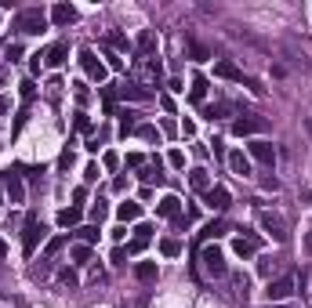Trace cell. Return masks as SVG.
<instances>
[{"mask_svg":"<svg viewBox=\"0 0 312 308\" xmlns=\"http://www.w3.org/2000/svg\"><path fill=\"white\" fill-rule=\"evenodd\" d=\"M15 29H18V33H29V36H33V33H44V29H48V15H44L40 8H22V11L15 15Z\"/></svg>","mask_w":312,"mask_h":308,"instance_id":"6da1fadb","label":"cell"},{"mask_svg":"<svg viewBox=\"0 0 312 308\" xmlns=\"http://www.w3.org/2000/svg\"><path fill=\"white\" fill-rule=\"evenodd\" d=\"M80 69H84V76L87 80H95V84H105V76H109V69H105V62L91 51V48H84L80 51Z\"/></svg>","mask_w":312,"mask_h":308,"instance_id":"7a4b0ae2","label":"cell"},{"mask_svg":"<svg viewBox=\"0 0 312 308\" xmlns=\"http://www.w3.org/2000/svg\"><path fill=\"white\" fill-rule=\"evenodd\" d=\"M44 240V225H40V218L36 214H29L26 218V228H22V254L26 257H33V250H36V243Z\"/></svg>","mask_w":312,"mask_h":308,"instance_id":"3957f363","label":"cell"},{"mask_svg":"<svg viewBox=\"0 0 312 308\" xmlns=\"http://www.w3.org/2000/svg\"><path fill=\"white\" fill-rule=\"evenodd\" d=\"M200 261H204V272H207V276H214V279L229 276V265H225V254H221L218 247H204Z\"/></svg>","mask_w":312,"mask_h":308,"instance_id":"277c9868","label":"cell"},{"mask_svg":"<svg viewBox=\"0 0 312 308\" xmlns=\"http://www.w3.org/2000/svg\"><path fill=\"white\" fill-rule=\"evenodd\" d=\"M258 221H261V228H265V236H272L276 243H287V221H283V214L261 210V214H258Z\"/></svg>","mask_w":312,"mask_h":308,"instance_id":"5b68a950","label":"cell"},{"mask_svg":"<svg viewBox=\"0 0 312 308\" xmlns=\"http://www.w3.org/2000/svg\"><path fill=\"white\" fill-rule=\"evenodd\" d=\"M291 294H294V276H280V279H269V290H265L269 304H280V301H287Z\"/></svg>","mask_w":312,"mask_h":308,"instance_id":"8992f818","label":"cell"},{"mask_svg":"<svg viewBox=\"0 0 312 308\" xmlns=\"http://www.w3.org/2000/svg\"><path fill=\"white\" fill-rule=\"evenodd\" d=\"M204 203H207L211 210H225V207L232 203V196H229V188H225V185H211V188L204 192Z\"/></svg>","mask_w":312,"mask_h":308,"instance_id":"52a82bcc","label":"cell"},{"mask_svg":"<svg viewBox=\"0 0 312 308\" xmlns=\"http://www.w3.org/2000/svg\"><path fill=\"white\" fill-rule=\"evenodd\" d=\"M135 73L142 76V80H149V84H156V87H160V76H164V69H160V62H156V58H142V62H135Z\"/></svg>","mask_w":312,"mask_h":308,"instance_id":"ba28073f","label":"cell"},{"mask_svg":"<svg viewBox=\"0 0 312 308\" xmlns=\"http://www.w3.org/2000/svg\"><path fill=\"white\" fill-rule=\"evenodd\" d=\"M261 131H265V120H258V116H240V120H232V134H236V138L261 134Z\"/></svg>","mask_w":312,"mask_h":308,"instance_id":"9c48e42d","label":"cell"},{"mask_svg":"<svg viewBox=\"0 0 312 308\" xmlns=\"http://www.w3.org/2000/svg\"><path fill=\"white\" fill-rule=\"evenodd\" d=\"M247 149H251V156H254L258 163H269V167H272V160H276V149H272V141H265V138L251 141Z\"/></svg>","mask_w":312,"mask_h":308,"instance_id":"30bf717a","label":"cell"},{"mask_svg":"<svg viewBox=\"0 0 312 308\" xmlns=\"http://www.w3.org/2000/svg\"><path fill=\"white\" fill-rule=\"evenodd\" d=\"M135 51H138V58H152V55H156V33H152V29H142V33H138Z\"/></svg>","mask_w":312,"mask_h":308,"instance_id":"8fae6325","label":"cell"},{"mask_svg":"<svg viewBox=\"0 0 312 308\" xmlns=\"http://www.w3.org/2000/svg\"><path fill=\"white\" fill-rule=\"evenodd\" d=\"M113 94H116V98H131V102H149V98H152V91L142 87V84H124V87H116Z\"/></svg>","mask_w":312,"mask_h":308,"instance_id":"7c38bea8","label":"cell"},{"mask_svg":"<svg viewBox=\"0 0 312 308\" xmlns=\"http://www.w3.org/2000/svg\"><path fill=\"white\" fill-rule=\"evenodd\" d=\"M149 240H152V225H138L135 228V240L127 243V254H142L149 247Z\"/></svg>","mask_w":312,"mask_h":308,"instance_id":"4fadbf2b","label":"cell"},{"mask_svg":"<svg viewBox=\"0 0 312 308\" xmlns=\"http://www.w3.org/2000/svg\"><path fill=\"white\" fill-rule=\"evenodd\" d=\"M258 247H261V240H258L254 232H247V236H236V240H232V250H236L240 257H251Z\"/></svg>","mask_w":312,"mask_h":308,"instance_id":"5bb4252c","label":"cell"},{"mask_svg":"<svg viewBox=\"0 0 312 308\" xmlns=\"http://www.w3.org/2000/svg\"><path fill=\"white\" fill-rule=\"evenodd\" d=\"M48 18H51L55 26H73V22H76V8H73V4H55Z\"/></svg>","mask_w":312,"mask_h":308,"instance_id":"9a60e30c","label":"cell"},{"mask_svg":"<svg viewBox=\"0 0 312 308\" xmlns=\"http://www.w3.org/2000/svg\"><path fill=\"white\" fill-rule=\"evenodd\" d=\"M214 76H221V80H236V84H240V80H243V69H240L236 62H229V58H221V62L214 65Z\"/></svg>","mask_w":312,"mask_h":308,"instance_id":"2e32d148","label":"cell"},{"mask_svg":"<svg viewBox=\"0 0 312 308\" xmlns=\"http://www.w3.org/2000/svg\"><path fill=\"white\" fill-rule=\"evenodd\" d=\"M207 91H211V87H207V76L196 73V76H192V84H189V98L196 102V105H204V102H207Z\"/></svg>","mask_w":312,"mask_h":308,"instance_id":"e0dca14e","label":"cell"},{"mask_svg":"<svg viewBox=\"0 0 312 308\" xmlns=\"http://www.w3.org/2000/svg\"><path fill=\"white\" fill-rule=\"evenodd\" d=\"M4 192L11 196V203H22V200H26V185H22V178H18V174H8V178H4Z\"/></svg>","mask_w":312,"mask_h":308,"instance_id":"ac0fdd59","label":"cell"},{"mask_svg":"<svg viewBox=\"0 0 312 308\" xmlns=\"http://www.w3.org/2000/svg\"><path fill=\"white\" fill-rule=\"evenodd\" d=\"M229 167H232V174H236V178H247V174H251V160L243 156L240 149H232V152H229Z\"/></svg>","mask_w":312,"mask_h":308,"instance_id":"d6986e66","label":"cell"},{"mask_svg":"<svg viewBox=\"0 0 312 308\" xmlns=\"http://www.w3.org/2000/svg\"><path fill=\"white\" fill-rule=\"evenodd\" d=\"M156 214H164V218H182V200H178V196H164L160 203H156Z\"/></svg>","mask_w":312,"mask_h":308,"instance_id":"ffe728a7","label":"cell"},{"mask_svg":"<svg viewBox=\"0 0 312 308\" xmlns=\"http://www.w3.org/2000/svg\"><path fill=\"white\" fill-rule=\"evenodd\" d=\"M225 232H229V225H225L221 218H214V221H207V225L200 228V240L207 243V240H218V236H225Z\"/></svg>","mask_w":312,"mask_h":308,"instance_id":"44dd1931","label":"cell"},{"mask_svg":"<svg viewBox=\"0 0 312 308\" xmlns=\"http://www.w3.org/2000/svg\"><path fill=\"white\" fill-rule=\"evenodd\" d=\"M116 218H120L124 225H127V221H138V218H142V203H135V200L120 203V207H116Z\"/></svg>","mask_w":312,"mask_h":308,"instance_id":"7402d4cb","label":"cell"},{"mask_svg":"<svg viewBox=\"0 0 312 308\" xmlns=\"http://www.w3.org/2000/svg\"><path fill=\"white\" fill-rule=\"evenodd\" d=\"M65 58H69V44H55V48H51V51L44 55V65H51V69H58V65H62Z\"/></svg>","mask_w":312,"mask_h":308,"instance_id":"603a6c76","label":"cell"},{"mask_svg":"<svg viewBox=\"0 0 312 308\" xmlns=\"http://www.w3.org/2000/svg\"><path fill=\"white\" fill-rule=\"evenodd\" d=\"M189 185L196 188V192H207V188H211V174H207L204 167H192V171H189Z\"/></svg>","mask_w":312,"mask_h":308,"instance_id":"cb8c5ba5","label":"cell"},{"mask_svg":"<svg viewBox=\"0 0 312 308\" xmlns=\"http://www.w3.org/2000/svg\"><path fill=\"white\" fill-rule=\"evenodd\" d=\"M80 207H65V210H58V225L62 228H69V225H80Z\"/></svg>","mask_w":312,"mask_h":308,"instance_id":"d4e9b609","label":"cell"},{"mask_svg":"<svg viewBox=\"0 0 312 308\" xmlns=\"http://www.w3.org/2000/svg\"><path fill=\"white\" fill-rule=\"evenodd\" d=\"M135 276H138L142 283H152V279H156V265H152V261H142V265H135Z\"/></svg>","mask_w":312,"mask_h":308,"instance_id":"484cf974","label":"cell"},{"mask_svg":"<svg viewBox=\"0 0 312 308\" xmlns=\"http://www.w3.org/2000/svg\"><path fill=\"white\" fill-rule=\"evenodd\" d=\"M109 48H113V51H127V48H131L127 33H120V29H116V33H109Z\"/></svg>","mask_w":312,"mask_h":308,"instance_id":"4316f807","label":"cell"},{"mask_svg":"<svg viewBox=\"0 0 312 308\" xmlns=\"http://www.w3.org/2000/svg\"><path fill=\"white\" fill-rule=\"evenodd\" d=\"M73 127L80 131V134H87V131H91V116H87L84 109H76V112H73Z\"/></svg>","mask_w":312,"mask_h":308,"instance_id":"83f0119b","label":"cell"},{"mask_svg":"<svg viewBox=\"0 0 312 308\" xmlns=\"http://www.w3.org/2000/svg\"><path fill=\"white\" fill-rule=\"evenodd\" d=\"M225 112H229V105H225V102H218V105H204V116H207L211 124H214V120H221Z\"/></svg>","mask_w":312,"mask_h":308,"instance_id":"f1b7e54d","label":"cell"},{"mask_svg":"<svg viewBox=\"0 0 312 308\" xmlns=\"http://www.w3.org/2000/svg\"><path fill=\"white\" fill-rule=\"evenodd\" d=\"M160 254H164V257H178V254H182V243H178V240H160Z\"/></svg>","mask_w":312,"mask_h":308,"instance_id":"f546056e","label":"cell"},{"mask_svg":"<svg viewBox=\"0 0 312 308\" xmlns=\"http://www.w3.org/2000/svg\"><path fill=\"white\" fill-rule=\"evenodd\" d=\"M69 257H73L76 265H84V261H91V247H87V243H80V247H73V250H69Z\"/></svg>","mask_w":312,"mask_h":308,"instance_id":"4dcf8cb0","label":"cell"},{"mask_svg":"<svg viewBox=\"0 0 312 308\" xmlns=\"http://www.w3.org/2000/svg\"><path fill=\"white\" fill-rule=\"evenodd\" d=\"M116 116H120V134H131L135 131V112L127 109V112H116Z\"/></svg>","mask_w":312,"mask_h":308,"instance_id":"1f68e13d","label":"cell"},{"mask_svg":"<svg viewBox=\"0 0 312 308\" xmlns=\"http://www.w3.org/2000/svg\"><path fill=\"white\" fill-rule=\"evenodd\" d=\"M138 131V138H145V141H160V131H156L152 124H142V127H135Z\"/></svg>","mask_w":312,"mask_h":308,"instance_id":"d6a6232c","label":"cell"},{"mask_svg":"<svg viewBox=\"0 0 312 308\" xmlns=\"http://www.w3.org/2000/svg\"><path fill=\"white\" fill-rule=\"evenodd\" d=\"M276 268H280V261H276V257H261V261H258V272H261V276H272Z\"/></svg>","mask_w":312,"mask_h":308,"instance_id":"836d02e7","label":"cell"},{"mask_svg":"<svg viewBox=\"0 0 312 308\" xmlns=\"http://www.w3.org/2000/svg\"><path fill=\"white\" fill-rule=\"evenodd\" d=\"M76 236H80L84 243H95V240H98V225H84V228H76Z\"/></svg>","mask_w":312,"mask_h":308,"instance_id":"e575fe53","label":"cell"},{"mask_svg":"<svg viewBox=\"0 0 312 308\" xmlns=\"http://www.w3.org/2000/svg\"><path fill=\"white\" fill-rule=\"evenodd\" d=\"M189 51H192V58H196V62H207V58H211V51H207L204 44H196V40H189Z\"/></svg>","mask_w":312,"mask_h":308,"instance_id":"d590c367","label":"cell"},{"mask_svg":"<svg viewBox=\"0 0 312 308\" xmlns=\"http://www.w3.org/2000/svg\"><path fill=\"white\" fill-rule=\"evenodd\" d=\"M232 290H236V297H247V276L243 272L232 276Z\"/></svg>","mask_w":312,"mask_h":308,"instance_id":"8d00e7d4","label":"cell"},{"mask_svg":"<svg viewBox=\"0 0 312 308\" xmlns=\"http://www.w3.org/2000/svg\"><path fill=\"white\" fill-rule=\"evenodd\" d=\"M102 55H105V58H109V62H105V69H124V58H116V55H113V48H109V44H105V48H102Z\"/></svg>","mask_w":312,"mask_h":308,"instance_id":"74e56055","label":"cell"},{"mask_svg":"<svg viewBox=\"0 0 312 308\" xmlns=\"http://www.w3.org/2000/svg\"><path fill=\"white\" fill-rule=\"evenodd\" d=\"M62 247H65V236H55V240L48 243V250H44V257H55V254H58Z\"/></svg>","mask_w":312,"mask_h":308,"instance_id":"f35d334b","label":"cell"},{"mask_svg":"<svg viewBox=\"0 0 312 308\" xmlns=\"http://www.w3.org/2000/svg\"><path fill=\"white\" fill-rule=\"evenodd\" d=\"M167 163L182 171V167H185V152H182V149H171V156H167Z\"/></svg>","mask_w":312,"mask_h":308,"instance_id":"ab89813d","label":"cell"},{"mask_svg":"<svg viewBox=\"0 0 312 308\" xmlns=\"http://www.w3.org/2000/svg\"><path fill=\"white\" fill-rule=\"evenodd\" d=\"M18 91H22V98H26V102H33V98H36V87H33V80H22V84H18Z\"/></svg>","mask_w":312,"mask_h":308,"instance_id":"60d3db41","label":"cell"},{"mask_svg":"<svg viewBox=\"0 0 312 308\" xmlns=\"http://www.w3.org/2000/svg\"><path fill=\"white\" fill-rule=\"evenodd\" d=\"M73 160H76V156H73V149H62V156H58V167H62V171H69V167H73Z\"/></svg>","mask_w":312,"mask_h":308,"instance_id":"b9f144b4","label":"cell"},{"mask_svg":"<svg viewBox=\"0 0 312 308\" xmlns=\"http://www.w3.org/2000/svg\"><path fill=\"white\" fill-rule=\"evenodd\" d=\"M4 55H8V62H18V58H22V44H8Z\"/></svg>","mask_w":312,"mask_h":308,"instance_id":"7bdbcfd3","label":"cell"},{"mask_svg":"<svg viewBox=\"0 0 312 308\" xmlns=\"http://www.w3.org/2000/svg\"><path fill=\"white\" fill-rule=\"evenodd\" d=\"M105 214H109V207H105V203H102V200H98V203H95V207H91V218H95V225H98V221H102V218H105Z\"/></svg>","mask_w":312,"mask_h":308,"instance_id":"ee69618b","label":"cell"},{"mask_svg":"<svg viewBox=\"0 0 312 308\" xmlns=\"http://www.w3.org/2000/svg\"><path fill=\"white\" fill-rule=\"evenodd\" d=\"M62 87H65L62 80H48V98H58V94H62Z\"/></svg>","mask_w":312,"mask_h":308,"instance_id":"f6af8a7d","label":"cell"},{"mask_svg":"<svg viewBox=\"0 0 312 308\" xmlns=\"http://www.w3.org/2000/svg\"><path fill=\"white\" fill-rule=\"evenodd\" d=\"M102 163H105V171H116V163H120V156H116V152H105V156H102Z\"/></svg>","mask_w":312,"mask_h":308,"instance_id":"bcb514c9","label":"cell"},{"mask_svg":"<svg viewBox=\"0 0 312 308\" xmlns=\"http://www.w3.org/2000/svg\"><path fill=\"white\" fill-rule=\"evenodd\" d=\"M98 174H102L98 163H87V167H84V178H87V181H98Z\"/></svg>","mask_w":312,"mask_h":308,"instance_id":"7dc6e473","label":"cell"},{"mask_svg":"<svg viewBox=\"0 0 312 308\" xmlns=\"http://www.w3.org/2000/svg\"><path fill=\"white\" fill-rule=\"evenodd\" d=\"M62 283L65 287H76V272H73V268H62Z\"/></svg>","mask_w":312,"mask_h":308,"instance_id":"c3c4849f","label":"cell"},{"mask_svg":"<svg viewBox=\"0 0 312 308\" xmlns=\"http://www.w3.org/2000/svg\"><path fill=\"white\" fill-rule=\"evenodd\" d=\"M40 65H44V55H29V69L33 73H40Z\"/></svg>","mask_w":312,"mask_h":308,"instance_id":"681fc988","label":"cell"},{"mask_svg":"<svg viewBox=\"0 0 312 308\" xmlns=\"http://www.w3.org/2000/svg\"><path fill=\"white\" fill-rule=\"evenodd\" d=\"M142 163H145L142 152H131V156H127V167H142Z\"/></svg>","mask_w":312,"mask_h":308,"instance_id":"f907efd6","label":"cell"},{"mask_svg":"<svg viewBox=\"0 0 312 308\" xmlns=\"http://www.w3.org/2000/svg\"><path fill=\"white\" fill-rule=\"evenodd\" d=\"M182 134H185V138H192V134H196V124L185 120V124H182Z\"/></svg>","mask_w":312,"mask_h":308,"instance_id":"816d5d0a","label":"cell"},{"mask_svg":"<svg viewBox=\"0 0 312 308\" xmlns=\"http://www.w3.org/2000/svg\"><path fill=\"white\" fill-rule=\"evenodd\" d=\"M8 109H11V98H4V94H0V116H4Z\"/></svg>","mask_w":312,"mask_h":308,"instance_id":"f5cc1de1","label":"cell"},{"mask_svg":"<svg viewBox=\"0 0 312 308\" xmlns=\"http://www.w3.org/2000/svg\"><path fill=\"white\" fill-rule=\"evenodd\" d=\"M4 254H8V247H4V240H0V257H4Z\"/></svg>","mask_w":312,"mask_h":308,"instance_id":"db71d44e","label":"cell"},{"mask_svg":"<svg viewBox=\"0 0 312 308\" xmlns=\"http://www.w3.org/2000/svg\"><path fill=\"white\" fill-rule=\"evenodd\" d=\"M305 203H308V207H312V192H305Z\"/></svg>","mask_w":312,"mask_h":308,"instance_id":"11a10c76","label":"cell"},{"mask_svg":"<svg viewBox=\"0 0 312 308\" xmlns=\"http://www.w3.org/2000/svg\"><path fill=\"white\" fill-rule=\"evenodd\" d=\"M0 203H4V185H0Z\"/></svg>","mask_w":312,"mask_h":308,"instance_id":"9f6ffc18","label":"cell"},{"mask_svg":"<svg viewBox=\"0 0 312 308\" xmlns=\"http://www.w3.org/2000/svg\"><path fill=\"white\" fill-rule=\"evenodd\" d=\"M308 131H312V116H308Z\"/></svg>","mask_w":312,"mask_h":308,"instance_id":"6f0895ef","label":"cell"},{"mask_svg":"<svg viewBox=\"0 0 312 308\" xmlns=\"http://www.w3.org/2000/svg\"><path fill=\"white\" fill-rule=\"evenodd\" d=\"M0 51H4V44H0Z\"/></svg>","mask_w":312,"mask_h":308,"instance_id":"680465c9","label":"cell"},{"mask_svg":"<svg viewBox=\"0 0 312 308\" xmlns=\"http://www.w3.org/2000/svg\"><path fill=\"white\" fill-rule=\"evenodd\" d=\"M272 308H280V304H272Z\"/></svg>","mask_w":312,"mask_h":308,"instance_id":"91938a15","label":"cell"},{"mask_svg":"<svg viewBox=\"0 0 312 308\" xmlns=\"http://www.w3.org/2000/svg\"><path fill=\"white\" fill-rule=\"evenodd\" d=\"M0 149H4V145H0Z\"/></svg>","mask_w":312,"mask_h":308,"instance_id":"94428289","label":"cell"}]
</instances>
